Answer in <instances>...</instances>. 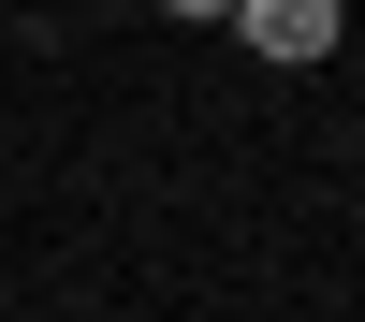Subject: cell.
<instances>
[{"label":"cell","instance_id":"obj_1","mask_svg":"<svg viewBox=\"0 0 365 322\" xmlns=\"http://www.w3.org/2000/svg\"><path fill=\"white\" fill-rule=\"evenodd\" d=\"M234 29H249V59H278V74L336 59V0H234Z\"/></svg>","mask_w":365,"mask_h":322}]
</instances>
